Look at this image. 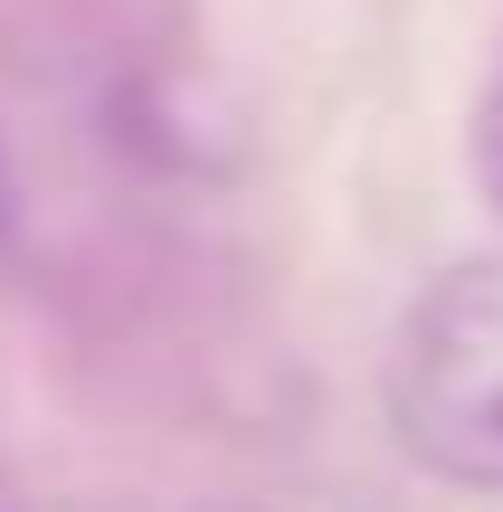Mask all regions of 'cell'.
I'll return each mask as SVG.
<instances>
[{"label":"cell","instance_id":"obj_1","mask_svg":"<svg viewBox=\"0 0 503 512\" xmlns=\"http://www.w3.org/2000/svg\"><path fill=\"white\" fill-rule=\"evenodd\" d=\"M390 427L437 484L503 494V256H456L390 332Z\"/></svg>","mask_w":503,"mask_h":512},{"label":"cell","instance_id":"obj_2","mask_svg":"<svg viewBox=\"0 0 503 512\" xmlns=\"http://www.w3.org/2000/svg\"><path fill=\"white\" fill-rule=\"evenodd\" d=\"M466 162H475V190H485V209L503 219V48H494L485 86H475V114H466Z\"/></svg>","mask_w":503,"mask_h":512}]
</instances>
